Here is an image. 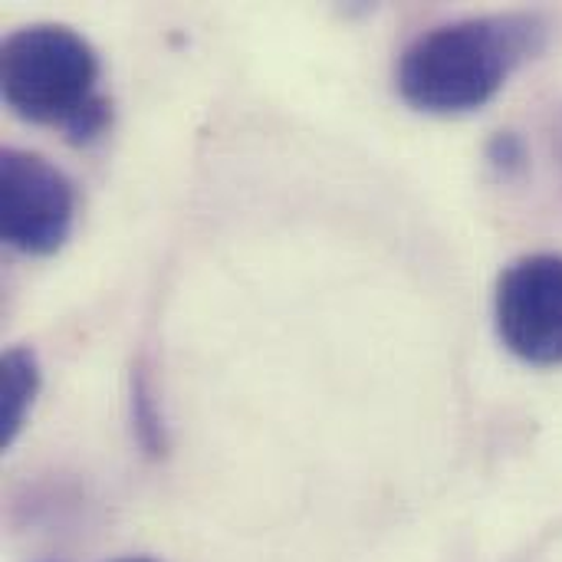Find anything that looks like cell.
I'll use <instances>...</instances> for the list:
<instances>
[{"instance_id": "7", "label": "cell", "mask_w": 562, "mask_h": 562, "mask_svg": "<svg viewBox=\"0 0 562 562\" xmlns=\"http://www.w3.org/2000/svg\"><path fill=\"white\" fill-rule=\"evenodd\" d=\"M487 161L491 168H497L501 175H514L524 168L527 161V151H524V142L514 135V132H497L487 145Z\"/></svg>"}, {"instance_id": "5", "label": "cell", "mask_w": 562, "mask_h": 562, "mask_svg": "<svg viewBox=\"0 0 562 562\" xmlns=\"http://www.w3.org/2000/svg\"><path fill=\"white\" fill-rule=\"evenodd\" d=\"M40 395V359L30 346H13L0 362V448H10L23 431Z\"/></svg>"}, {"instance_id": "8", "label": "cell", "mask_w": 562, "mask_h": 562, "mask_svg": "<svg viewBox=\"0 0 562 562\" xmlns=\"http://www.w3.org/2000/svg\"><path fill=\"white\" fill-rule=\"evenodd\" d=\"M115 562H155V560H148V557H125V560H115Z\"/></svg>"}, {"instance_id": "6", "label": "cell", "mask_w": 562, "mask_h": 562, "mask_svg": "<svg viewBox=\"0 0 562 562\" xmlns=\"http://www.w3.org/2000/svg\"><path fill=\"white\" fill-rule=\"evenodd\" d=\"M132 422H135V435L142 441V448L148 454H165L168 441H165V425L161 415L155 412V398H151V385L145 379V372H138L132 379Z\"/></svg>"}, {"instance_id": "2", "label": "cell", "mask_w": 562, "mask_h": 562, "mask_svg": "<svg viewBox=\"0 0 562 562\" xmlns=\"http://www.w3.org/2000/svg\"><path fill=\"white\" fill-rule=\"evenodd\" d=\"M0 89L20 119L56 125L72 145H92L112 125V99L99 92V56L63 23H30L3 40Z\"/></svg>"}, {"instance_id": "1", "label": "cell", "mask_w": 562, "mask_h": 562, "mask_svg": "<svg viewBox=\"0 0 562 562\" xmlns=\"http://www.w3.org/2000/svg\"><path fill=\"white\" fill-rule=\"evenodd\" d=\"M547 40L530 13L468 16L415 36L395 69L398 95L428 115H464L487 105L510 72Z\"/></svg>"}, {"instance_id": "3", "label": "cell", "mask_w": 562, "mask_h": 562, "mask_svg": "<svg viewBox=\"0 0 562 562\" xmlns=\"http://www.w3.org/2000/svg\"><path fill=\"white\" fill-rule=\"evenodd\" d=\"M76 221L72 181L43 155L3 148L0 155V231L26 257L63 250Z\"/></svg>"}, {"instance_id": "4", "label": "cell", "mask_w": 562, "mask_h": 562, "mask_svg": "<svg viewBox=\"0 0 562 562\" xmlns=\"http://www.w3.org/2000/svg\"><path fill=\"white\" fill-rule=\"evenodd\" d=\"M497 336L530 366H562V257L527 254L494 286Z\"/></svg>"}]
</instances>
